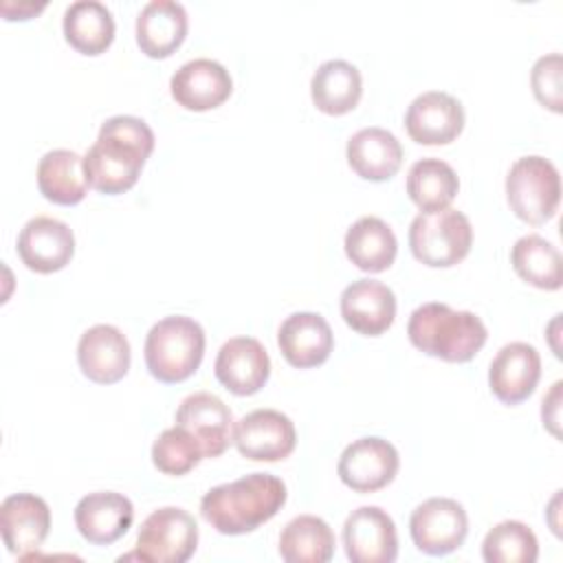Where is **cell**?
I'll use <instances>...</instances> for the list:
<instances>
[{"label":"cell","instance_id":"1","mask_svg":"<svg viewBox=\"0 0 563 563\" xmlns=\"http://www.w3.org/2000/svg\"><path fill=\"white\" fill-rule=\"evenodd\" d=\"M154 150L152 128L130 114H117L101 123L97 141L84 156L86 180L106 196L132 189Z\"/></svg>","mask_w":563,"mask_h":563},{"label":"cell","instance_id":"2","mask_svg":"<svg viewBox=\"0 0 563 563\" xmlns=\"http://www.w3.org/2000/svg\"><path fill=\"white\" fill-rule=\"evenodd\" d=\"M286 497V484L277 475L249 473L209 488L200 499V515L220 534H246L273 519Z\"/></svg>","mask_w":563,"mask_h":563},{"label":"cell","instance_id":"3","mask_svg":"<svg viewBox=\"0 0 563 563\" xmlns=\"http://www.w3.org/2000/svg\"><path fill=\"white\" fill-rule=\"evenodd\" d=\"M407 336L427 356L466 363L484 347L488 330L471 310H453L449 303L427 301L411 312Z\"/></svg>","mask_w":563,"mask_h":563},{"label":"cell","instance_id":"4","mask_svg":"<svg viewBox=\"0 0 563 563\" xmlns=\"http://www.w3.org/2000/svg\"><path fill=\"white\" fill-rule=\"evenodd\" d=\"M147 372L167 385L183 383L202 363L205 330L185 314H172L154 323L145 336Z\"/></svg>","mask_w":563,"mask_h":563},{"label":"cell","instance_id":"5","mask_svg":"<svg viewBox=\"0 0 563 563\" xmlns=\"http://www.w3.org/2000/svg\"><path fill=\"white\" fill-rule=\"evenodd\" d=\"M473 244L471 220L457 209L418 213L409 227V249L418 262L431 268L460 264Z\"/></svg>","mask_w":563,"mask_h":563},{"label":"cell","instance_id":"6","mask_svg":"<svg viewBox=\"0 0 563 563\" xmlns=\"http://www.w3.org/2000/svg\"><path fill=\"white\" fill-rule=\"evenodd\" d=\"M506 200L510 211L528 222L543 224L554 218L561 200V178L554 163L543 156H521L506 174Z\"/></svg>","mask_w":563,"mask_h":563},{"label":"cell","instance_id":"7","mask_svg":"<svg viewBox=\"0 0 563 563\" xmlns=\"http://www.w3.org/2000/svg\"><path fill=\"white\" fill-rule=\"evenodd\" d=\"M198 548L196 519L176 506H165L145 517L136 537L139 556L150 563H185Z\"/></svg>","mask_w":563,"mask_h":563},{"label":"cell","instance_id":"8","mask_svg":"<svg viewBox=\"0 0 563 563\" xmlns=\"http://www.w3.org/2000/svg\"><path fill=\"white\" fill-rule=\"evenodd\" d=\"M413 545L431 556L457 550L468 534V517L462 504L451 497H431L413 508L409 517Z\"/></svg>","mask_w":563,"mask_h":563},{"label":"cell","instance_id":"9","mask_svg":"<svg viewBox=\"0 0 563 563\" xmlns=\"http://www.w3.org/2000/svg\"><path fill=\"white\" fill-rule=\"evenodd\" d=\"M400 466L396 446L378 435L358 438L339 457L336 473L354 493H376L394 482Z\"/></svg>","mask_w":563,"mask_h":563},{"label":"cell","instance_id":"10","mask_svg":"<svg viewBox=\"0 0 563 563\" xmlns=\"http://www.w3.org/2000/svg\"><path fill=\"white\" fill-rule=\"evenodd\" d=\"M233 444L253 462L286 460L297 444L292 420L277 409H255L233 427Z\"/></svg>","mask_w":563,"mask_h":563},{"label":"cell","instance_id":"11","mask_svg":"<svg viewBox=\"0 0 563 563\" xmlns=\"http://www.w3.org/2000/svg\"><path fill=\"white\" fill-rule=\"evenodd\" d=\"M345 556L352 563H391L398 556L394 519L378 506H361L343 523Z\"/></svg>","mask_w":563,"mask_h":563},{"label":"cell","instance_id":"12","mask_svg":"<svg viewBox=\"0 0 563 563\" xmlns=\"http://www.w3.org/2000/svg\"><path fill=\"white\" fill-rule=\"evenodd\" d=\"M18 255L29 271L42 275L57 273L75 255L73 229L57 218L35 216L18 235Z\"/></svg>","mask_w":563,"mask_h":563},{"label":"cell","instance_id":"13","mask_svg":"<svg viewBox=\"0 0 563 563\" xmlns=\"http://www.w3.org/2000/svg\"><path fill=\"white\" fill-rule=\"evenodd\" d=\"M405 128L420 145H449L464 130V108L449 92L427 90L409 103Z\"/></svg>","mask_w":563,"mask_h":563},{"label":"cell","instance_id":"14","mask_svg":"<svg viewBox=\"0 0 563 563\" xmlns=\"http://www.w3.org/2000/svg\"><path fill=\"white\" fill-rule=\"evenodd\" d=\"M130 358L125 334L110 323H97L79 336L77 363L81 374L92 383H119L130 369Z\"/></svg>","mask_w":563,"mask_h":563},{"label":"cell","instance_id":"15","mask_svg":"<svg viewBox=\"0 0 563 563\" xmlns=\"http://www.w3.org/2000/svg\"><path fill=\"white\" fill-rule=\"evenodd\" d=\"M169 90L174 101L194 112H205L222 106L231 90L233 79L229 70L209 57H198L185 62L169 79Z\"/></svg>","mask_w":563,"mask_h":563},{"label":"cell","instance_id":"16","mask_svg":"<svg viewBox=\"0 0 563 563\" xmlns=\"http://www.w3.org/2000/svg\"><path fill=\"white\" fill-rule=\"evenodd\" d=\"M216 378L235 396L257 394L271 376V358L253 336H233L222 343L216 363Z\"/></svg>","mask_w":563,"mask_h":563},{"label":"cell","instance_id":"17","mask_svg":"<svg viewBox=\"0 0 563 563\" xmlns=\"http://www.w3.org/2000/svg\"><path fill=\"white\" fill-rule=\"evenodd\" d=\"M176 424L198 440L205 457L222 455L233 442V413L209 391L189 394L176 411Z\"/></svg>","mask_w":563,"mask_h":563},{"label":"cell","instance_id":"18","mask_svg":"<svg viewBox=\"0 0 563 563\" xmlns=\"http://www.w3.org/2000/svg\"><path fill=\"white\" fill-rule=\"evenodd\" d=\"M0 530L7 550L18 559H26L48 537L51 508L35 493L9 495L0 506Z\"/></svg>","mask_w":563,"mask_h":563},{"label":"cell","instance_id":"19","mask_svg":"<svg viewBox=\"0 0 563 563\" xmlns=\"http://www.w3.org/2000/svg\"><path fill=\"white\" fill-rule=\"evenodd\" d=\"M541 378V356L523 341L506 343L488 367V385L504 405H519L532 396Z\"/></svg>","mask_w":563,"mask_h":563},{"label":"cell","instance_id":"20","mask_svg":"<svg viewBox=\"0 0 563 563\" xmlns=\"http://www.w3.org/2000/svg\"><path fill=\"white\" fill-rule=\"evenodd\" d=\"M343 321L363 336H380L396 319V295L378 279H356L341 292Z\"/></svg>","mask_w":563,"mask_h":563},{"label":"cell","instance_id":"21","mask_svg":"<svg viewBox=\"0 0 563 563\" xmlns=\"http://www.w3.org/2000/svg\"><path fill=\"white\" fill-rule=\"evenodd\" d=\"M132 519V501L114 490L88 493L75 506V526L92 545H110L119 541L130 530Z\"/></svg>","mask_w":563,"mask_h":563},{"label":"cell","instance_id":"22","mask_svg":"<svg viewBox=\"0 0 563 563\" xmlns=\"http://www.w3.org/2000/svg\"><path fill=\"white\" fill-rule=\"evenodd\" d=\"M277 345L292 367L308 369L328 361L334 347V334L321 314L292 312L277 330Z\"/></svg>","mask_w":563,"mask_h":563},{"label":"cell","instance_id":"23","mask_svg":"<svg viewBox=\"0 0 563 563\" xmlns=\"http://www.w3.org/2000/svg\"><path fill=\"white\" fill-rule=\"evenodd\" d=\"M187 11L174 0H152L136 15V44L152 59L169 57L187 37Z\"/></svg>","mask_w":563,"mask_h":563},{"label":"cell","instance_id":"24","mask_svg":"<svg viewBox=\"0 0 563 563\" xmlns=\"http://www.w3.org/2000/svg\"><path fill=\"white\" fill-rule=\"evenodd\" d=\"M347 165L356 176L383 183L396 176L402 165V145L385 128H363L354 132L345 147Z\"/></svg>","mask_w":563,"mask_h":563},{"label":"cell","instance_id":"25","mask_svg":"<svg viewBox=\"0 0 563 563\" xmlns=\"http://www.w3.org/2000/svg\"><path fill=\"white\" fill-rule=\"evenodd\" d=\"M343 246L347 260L365 273L387 271L398 253V240L391 227L376 216L358 218L347 229Z\"/></svg>","mask_w":563,"mask_h":563},{"label":"cell","instance_id":"26","mask_svg":"<svg viewBox=\"0 0 563 563\" xmlns=\"http://www.w3.org/2000/svg\"><path fill=\"white\" fill-rule=\"evenodd\" d=\"M363 95L358 68L345 59L323 62L310 79V97L317 110L339 117L354 110Z\"/></svg>","mask_w":563,"mask_h":563},{"label":"cell","instance_id":"27","mask_svg":"<svg viewBox=\"0 0 563 563\" xmlns=\"http://www.w3.org/2000/svg\"><path fill=\"white\" fill-rule=\"evenodd\" d=\"M40 194L64 207L81 202L88 194V180L84 172V156L73 150H51L37 163Z\"/></svg>","mask_w":563,"mask_h":563},{"label":"cell","instance_id":"28","mask_svg":"<svg viewBox=\"0 0 563 563\" xmlns=\"http://www.w3.org/2000/svg\"><path fill=\"white\" fill-rule=\"evenodd\" d=\"M66 42L81 55H101L114 40L112 11L97 0H77L66 7L62 20Z\"/></svg>","mask_w":563,"mask_h":563},{"label":"cell","instance_id":"29","mask_svg":"<svg viewBox=\"0 0 563 563\" xmlns=\"http://www.w3.org/2000/svg\"><path fill=\"white\" fill-rule=\"evenodd\" d=\"M279 554L288 563H328L334 556V532L321 517L299 515L284 526Z\"/></svg>","mask_w":563,"mask_h":563},{"label":"cell","instance_id":"30","mask_svg":"<svg viewBox=\"0 0 563 563\" xmlns=\"http://www.w3.org/2000/svg\"><path fill=\"white\" fill-rule=\"evenodd\" d=\"M457 189L455 169L440 158H420L407 172V194L422 213L446 209Z\"/></svg>","mask_w":563,"mask_h":563},{"label":"cell","instance_id":"31","mask_svg":"<svg viewBox=\"0 0 563 563\" xmlns=\"http://www.w3.org/2000/svg\"><path fill=\"white\" fill-rule=\"evenodd\" d=\"M515 273L534 288L559 290L561 288V253L543 235L528 233L519 238L510 251Z\"/></svg>","mask_w":563,"mask_h":563},{"label":"cell","instance_id":"32","mask_svg":"<svg viewBox=\"0 0 563 563\" xmlns=\"http://www.w3.org/2000/svg\"><path fill=\"white\" fill-rule=\"evenodd\" d=\"M482 556L486 563H534L539 541L526 523L508 519L486 532Z\"/></svg>","mask_w":563,"mask_h":563},{"label":"cell","instance_id":"33","mask_svg":"<svg viewBox=\"0 0 563 563\" xmlns=\"http://www.w3.org/2000/svg\"><path fill=\"white\" fill-rule=\"evenodd\" d=\"M202 449L198 440L183 429L180 424H174L165 429L152 444V462L154 466L172 477H180L189 473L198 462L202 460Z\"/></svg>","mask_w":563,"mask_h":563},{"label":"cell","instance_id":"34","mask_svg":"<svg viewBox=\"0 0 563 563\" xmlns=\"http://www.w3.org/2000/svg\"><path fill=\"white\" fill-rule=\"evenodd\" d=\"M561 55L559 53H550L543 55L534 62L532 73H530V86L532 92L537 97V101L552 110V112H561L563 110V97H561Z\"/></svg>","mask_w":563,"mask_h":563},{"label":"cell","instance_id":"35","mask_svg":"<svg viewBox=\"0 0 563 563\" xmlns=\"http://www.w3.org/2000/svg\"><path fill=\"white\" fill-rule=\"evenodd\" d=\"M559 394H561V380L552 385V391L548 396H543V407H541L543 427H548L554 435H559Z\"/></svg>","mask_w":563,"mask_h":563},{"label":"cell","instance_id":"36","mask_svg":"<svg viewBox=\"0 0 563 563\" xmlns=\"http://www.w3.org/2000/svg\"><path fill=\"white\" fill-rule=\"evenodd\" d=\"M46 7V2H40V4H33V2H11V0H4L0 4V11L7 20H29L33 15H37L42 9Z\"/></svg>","mask_w":563,"mask_h":563}]
</instances>
